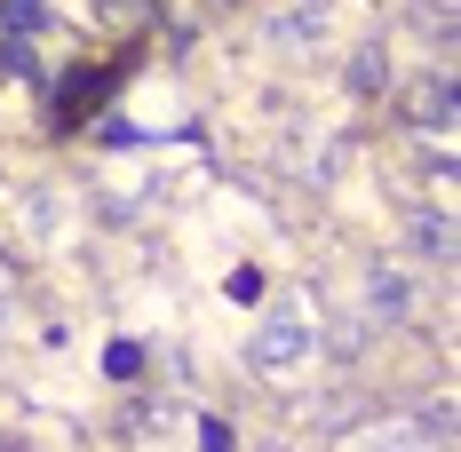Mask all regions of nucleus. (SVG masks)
<instances>
[{"mask_svg": "<svg viewBox=\"0 0 461 452\" xmlns=\"http://www.w3.org/2000/svg\"><path fill=\"white\" fill-rule=\"evenodd\" d=\"M303 358H311V325H303V302H278V310L255 325V341H247V365H255V373H294Z\"/></svg>", "mask_w": 461, "mask_h": 452, "instance_id": "1", "label": "nucleus"}, {"mask_svg": "<svg viewBox=\"0 0 461 452\" xmlns=\"http://www.w3.org/2000/svg\"><path fill=\"white\" fill-rule=\"evenodd\" d=\"M334 24H326V0H286L278 16H263V40L271 48H319Z\"/></svg>", "mask_w": 461, "mask_h": 452, "instance_id": "2", "label": "nucleus"}, {"mask_svg": "<svg viewBox=\"0 0 461 452\" xmlns=\"http://www.w3.org/2000/svg\"><path fill=\"white\" fill-rule=\"evenodd\" d=\"M406 246H414L421 262L446 270V262H454V223H446V207H414V215H406Z\"/></svg>", "mask_w": 461, "mask_h": 452, "instance_id": "3", "label": "nucleus"}, {"mask_svg": "<svg viewBox=\"0 0 461 452\" xmlns=\"http://www.w3.org/2000/svg\"><path fill=\"white\" fill-rule=\"evenodd\" d=\"M366 310L382 317V325H398V317L414 310V278L406 270H366Z\"/></svg>", "mask_w": 461, "mask_h": 452, "instance_id": "4", "label": "nucleus"}, {"mask_svg": "<svg viewBox=\"0 0 461 452\" xmlns=\"http://www.w3.org/2000/svg\"><path fill=\"white\" fill-rule=\"evenodd\" d=\"M0 24H8V32H41V24H48V0H0Z\"/></svg>", "mask_w": 461, "mask_h": 452, "instance_id": "5", "label": "nucleus"}, {"mask_svg": "<svg viewBox=\"0 0 461 452\" xmlns=\"http://www.w3.org/2000/svg\"><path fill=\"white\" fill-rule=\"evenodd\" d=\"M421 120H429V128H438V136H446V120H454V80H438V88H421V103H414Z\"/></svg>", "mask_w": 461, "mask_h": 452, "instance_id": "6", "label": "nucleus"}, {"mask_svg": "<svg viewBox=\"0 0 461 452\" xmlns=\"http://www.w3.org/2000/svg\"><path fill=\"white\" fill-rule=\"evenodd\" d=\"M350 88H358V95L382 88V48H358V64H350Z\"/></svg>", "mask_w": 461, "mask_h": 452, "instance_id": "7", "label": "nucleus"}]
</instances>
